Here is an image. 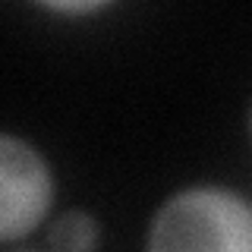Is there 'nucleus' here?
I'll return each instance as SVG.
<instances>
[{"instance_id": "39448f33", "label": "nucleus", "mask_w": 252, "mask_h": 252, "mask_svg": "<svg viewBox=\"0 0 252 252\" xmlns=\"http://www.w3.org/2000/svg\"><path fill=\"white\" fill-rule=\"evenodd\" d=\"M249 132H252V110H249Z\"/></svg>"}, {"instance_id": "f257e3e1", "label": "nucleus", "mask_w": 252, "mask_h": 252, "mask_svg": "<svg viewBox=\"0 0 252 252\" xmlns=\"http://www.w3.org/2000/svg\"><path fill=\"white\" fill-rule=\"evenodd\" d=\"M145 252H252V199L211 183L180 189L155 211Z\"/></svg>"}, {"instance_id": "7ed1b4c3", "label": "nucleus", "mask_w": 252, "mask_h": 252, "mask_svg": "<svg viewBox=\"0 0 252 252\" xmlns=\"http://www.w3.org/2000/svg\"><path fill=\"white\" fill-rule=\"evenodd\" d=\"M98 240H101V224L82 208L63 211L47 230L51 252H94Z\"/></svg>"}, {"instance_id": "f03ea898", "label": "nucleus", "mask_w": 252, "mask_h": 252, "mask_svg": "<svg viewBox=\"0 0 252 252\" xmlns=\"http://www.w3.org/2000/svg\"><path fill=\"white\" fill-rule=\"evenodd\" d=\"M54 205V170L32 142L0 136V240L16 243L44 224Z\"/></svg>"}, {"instance_id": "20e7f679", "label": "nucleus", "mask_w": 252, "mask_h": 252, "mask_svg": "<svg viewBox=\"0 0 252 252\" xmlns=\"http://www.w3.org/2000/svg\"><path fill=\"white\" fill-rule=\"evenodd\" d=\"M107 3H101V0H89V3H47V10L54 13H66V16H82V13H98L104 10Z\"/></svg>"}]
</instances>
